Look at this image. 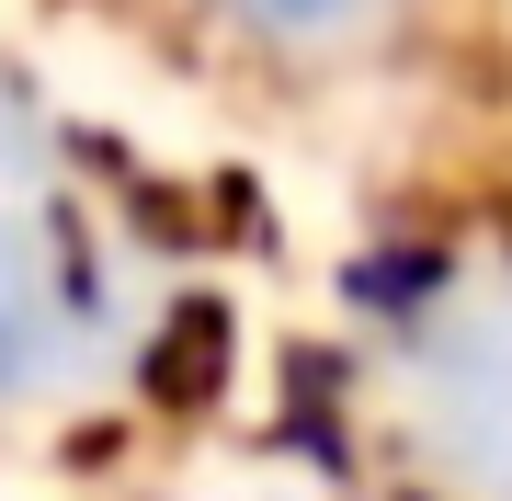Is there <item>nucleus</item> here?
I'll return each instance as SVG.
<instances>
[{
  "instance_id": "f257e3e1",
  "label": "nucleus",
  "mask_w": 512,
  "mask_h": 501,
  "mask_svg": "<svg viewBox=\"0 0 512 501\" xmlns=\"http://www.w3.org/2000/svg\"><path fill=\"white\" fill-rule=\"evenodd\" d=\"M251 12H274V23H353L365 0H251Z\"/></svg>"
}]
</instances>
